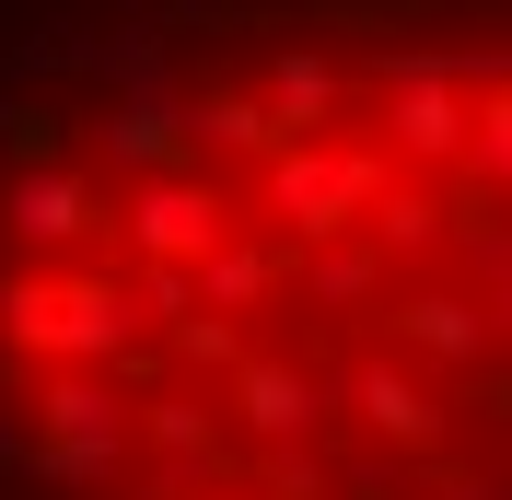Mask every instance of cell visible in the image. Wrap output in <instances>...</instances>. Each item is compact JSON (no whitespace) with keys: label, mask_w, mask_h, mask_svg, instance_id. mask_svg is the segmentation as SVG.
Returning <instances> with one entry per match:
<instances>
[{"label":"cell","mask_w":512,"mask_h":500,"mask_svg":"<svg viewBox=\"0 0 512 500\" xmlns=\"http://www.w3.org/2000/svg\"><path fill=\"white\" fill-rule=\"evenodd\" d=\"M0 500H512V0H0Z\"/></svg>","instance_id":"6da1fadb"}]
</instances>
